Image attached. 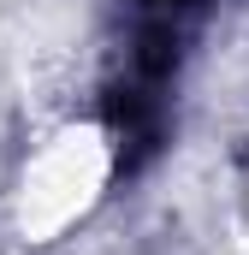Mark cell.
<instances>
[{"instance_id": "cell-1", "label": "cell", "mask_w": 249, "mask_h": 255, "mask_svg": "<svg viewBox=\"0 0 249 255\" xmlns=\"http://www.w3.org/2000/svg\"><path fill=\"white\" fill-rule=\"evenodd\" d=\"M130 6H136V24L166 30V36H190L214 0H130Z\"/></svg>"}]
</instances>
